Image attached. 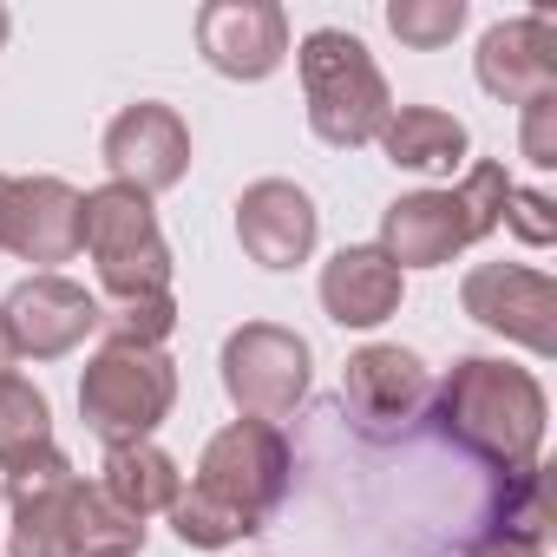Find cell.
I'll return each mask as SVG.
<instances>
[{
  "label": "cell",
  "mask_w": 557,
  "mask_h": 557,
  "mask_svg": "<svg viewBox=\"0 0 557 557\" xmlns=\"http://www.w3.org/2000/svg\"><path fill=\"white\" fill-rule=\"evenodd\" d=\"M459 27H466V0H394L387 8V34L400 47H420V53L453 47Z\"/></svg>",
  "instance_id": "44dd1931"
},
{
  "label": "cell",
  "mask_w": 557,
  "mask_h": 557,
  "mask_svg": "<svg viewBox=\"0 0 557 557\" xmlns=\"http://www.w3.org/2000/svg\"><path fill=\"white\" fill-rule=\"evenodd\" d=\"M505 197H511V171L505 164H472L453 190H407L381 210V256L407 275V269H440L459 249L485 243L505 223Z\"/></svg>",
  "instance_id": "277c9868"
},
{
  "label": "cell",
  "mask_w": 557,
  "mask_h": 557,
  "mask_svg": "<svg viewBox=\"0 0 557 557\" xmlns=\"http://www.w3.org/2000/svg\"><path fill=\"white\" fill-rule=\"evenodd\" d=\"M106 309V302H99ZM106 342H138V348H164L177 329V296H151V302H119L106 309Z\"/></svg>",
  "instance_id": "7402d4cb"
},
{
  "label": "cell",
  "mask_w": 557,
  "mask_h": 557,
  "mask_svg": "<svg viewBox=\"0 0 557 557\" xmlns=\"http://www.w3.org/2000/svg\"><path fill=\"white\" fill-rule=\"evenodd\" d=\"M60 440H53V407L47 394L27 381V374H0V479L27 472L34 459H47Z\"/></svg>",
  "instance_id": "ffe728a7"
},
{
  "label": "cell",
  "mask_w": 557,
  "mask_h": 557,
  "mask_svg": "<svg viewBox=\"0 0 557 557\" xmlns=\"http://www.w3.org/2000/svg\"><path fill=\"white\" fill-rule=\"evenodd\" d=\"M14 368V342H8V329H0V374Z\"/></svg>",
  "instance_id": "484cf974"
},
{
  "label": "cell",
  "mask_w": 557,
  "mask_h": 557,
  "mask_svg": "<svg viewBox=\"0 0 557 557\" xmlns=\"http://www.w3.org/2000/svg\"><path fill=\"white\" fill-rule=\"evenodd\" d=\"M289 472H296V453H289L283 426L230 420L223 433L203 440L197 479L171 505L177 544H190V550H230V544L256 537L269 524V511L283 505Z\"/></svg>",
  "instance_id": "6da1fadb"
},
{
  "label": "cell",
  "mask_w": 557,
  "mask_h": 557,
  "mask_svg": "<svg viewBox=\"0 0 557 557\" xmlns=\"http://www.w3.org/2000/svg\"><path fill=\"white\" fill-rule=\"evenodd\" d=\"M322 309L335 329H381L387 315H400L407 296V275L374 249V243H348L322 262Z\"/></svg>",
  "instance_id": "e0dca14e"
},
{
  "label": "cell",
  "mask_w": 557,
  "mask_h": 557,
  "mask_svg": "<svg viewBox=\"0 0 557 557\" xmlns=\"http://www.w3.org/2000/svg\"><path fill=\"white\" fill-rule=\"evenodd\" d=\"M0 505H8V498H0Z\"/></svg>",
  "instance_id": "f1b7e54d"
},
{
  "label": "cell",
  "mask_w": 557,
  "mask_h": 557,
  "mask_svg": "<svg viewBox=\"0 0 557 557\" xmlns=\"http://www.w3.org/2000/svg\"><path fill=\"white\" fill-rule=\"evenodd\" d=\"M106 171H112V184H132L145 197L184 184V171H190V125L177 119V106H158V99L125 106L106 125Z\"/></svg>",
  "instance_id": "7c38bea8"
},
{
  "label": "cell",
  "mask_w": 557,
  "mask_h": 557,
  "mask_svg": "<svg viewBox=\"0 0 557 557\" xmlns=\"http://www.w3.org/2000/svg\"><path fill=\"white\" fill-rule=\"evenodd\" d=\"M498 230H518L531 249L557 243V203H550V190H524V184H511V197H505V223H498Z\"/></svg>",
  "instance_id": "cb8c5ba5"
},
{
  "label": "cell",
  "mask_w": 557,
  "mask_h": 557,
  "mask_svg": "<svg viewBox=\"0 0 557 557\" xmlns=\"http://www.w3.org/2000/svg\"><path fill=\"white\" fill-rule=\"evenodd\" d=\"M197 53L223 79H269L289 60V14L275 0H210L197 8Z\"/></svg>",
  "instance_id": "8fae6325"
},
{
  "label": "cell",
  "mask_w": 557,
  "mask_h": 557,
  "mask_svg": "<svg viewBox=\"0 0 557 557\" xmlns=\"http://www.w3.org/2000/svg\"><path fill=\"white\" fill-rule=\"evenodd\" d=\"M0 498H8V557H138L151 531L92 479H79L60 446L27 472L0 479Z\"/></svg>",
  "instance_id": "7a4b0ae2"
},
{
  "label": "cell",
  "mask_w": 557,
  "mask_h": 557,
  "mask_svg": "<svg viewBox=\"0 0 557 557\" xmlns=\"http://www.w3.org/2000/svg\"><path fill=\"white\" fill-rule=\"evenodd\" d=\"M472 73L505 106L557 92V21L550 14H518V21L485 27V40L472 53Z\"/></svg>",
  "instance_id": "9a60e30c"
},
{
  "label": "cell",
  "mask_w": 557,
  "mask_h": 557,
  "mask_svg": "<svg viewBox=\"0 0 557 557\" xmlns=\"http://www.w3.org/2000/svg\"><path fill=\"white\" fill-rule=\"evenodd\" d=\"M8 27H14V14H8V8H0V47H8Z\"/></svg>",
  "instance_id": "4316f807"
},
{
  "label": "cell",
  "mask_w": 557,
  "mask_h": 557,
  "mask_svg": "<svg viewBox=\"0 0 557 557\" xmlns=\"http://www.w3.org/2000/svg\"><path fill=\"white\" fill-rule=\"evenodd\" d=\"M171 407H177V361L164 348L106 342L79 374V420L106 446L151 440L171 420Z\"/></svg>",
  "instance_id": "52a82bcc"
},
{
  "label": "cell",
  "mask_w": 557,
  "mask_h": 557,
  "mask_svg": "<svg viewBox=\"0 0 557 557\" xmlns=\"http://www.w3.org/2000/svg\"><path fill=\"white\" fill-rule=\"evenodd\" d=\"M309 368H315L309 342L296 329H283V322H243V329L223 335V355H216V374H223L230 407L243 420H262V426L289 420L302 407Z\"/></svg>",
  "instance_id": "ba28073f"
},
{
  "label": "cell",
  "mask_w": 557,
  "mask_h": 557,
  "mask_svg": "<svg viewBox=\"0 0 557 557\" xmlns=\"http://www.w3.org/2000/svg\"><path fill=\"white\" fill-rule=\"evenodd\" d=\"M0 249H14L21 262H53L79 256V190L66 177H8V203H0Z\"/></svg>",
  "instance_id": "5bb4252c"
},
{
  "label": "cell",
  "mask_w": 557,
  "mask_h": 557,
  "mask_svg": "<svg viewBox=\"0 0 557 557\" xmlns=\"http://www.w3.org/2000/svg\"><path fill=\"white\" fill-rule=\"evenodd\" d=\"M459 302L479 329L531 348L537 361L557 355V283L544 269H524V262H479L466 269L459 283Z\"/></svg>",
  "instance_id": "9c48e42d"
},
{
  "label": "cell",
  "mask_w": 557,
  "mask_h": 557,
  "mask_svg": "<svg viewBox=\"0 0 557 557\" xmlns=\"http://www.w3.org/2000/svg\"><path fill=\"white\" fill-rule=\"evenodd\" d=\"M0 203H8V177H0Z\"/></svg>",
  "instance_id": "83f0119b"
},
{
  "label": "cell",
  "mask_w": 557,
  "mask_h": 557,
  "mask_svg": "<svg viewBox=\"0 0 557 557\" xmlns=\"http://www.w3.org/2000/svg\"><path fill=\"white\" fill-rule=\"evenodd\" d=\"M472 557H544V544H531V537H498V531H492Z\"/></svg>",
  "instance_id": "d4e9b609"
},
{
  "label": "cell",
  "mask_w": 557,
  "mask_h": 557,
  "mask_svg": "<svg viewBox=\"0 0 557 557\" xmlns=\"http://www.w3.org/2000/svg\"><path fill=\"white\" fill-rule=\"evenodd\" d=\"M426 400H433L440 440H453L479 466H492L505 479L537 466L550 400H544V387H537L531 368H511L498 355H459Z\"/></svg>",
  "instance_id": "3957f363"
},
{
  "label": "cell",
  "mask_w": 557,
  "mask_h": 557,
  "mask_svg": "<svg viewBox=\"0 0 557 557\" xmlns=\"http://www.w3.org/2000/svg\"><path fill=\"white\" fill-rule=\"evenodd\" d=\"M99 492H106L119 511H132V518H158V511L177 505L184 472H177V459H171L158 440H132V446H106Z\"/></svg>",
  "instance_id": "d6986e66"
},
{
  "label": "cell",
  "mask_w": 557,
  "mask_h": 557,
  "mask_svg": "<svg viewBox=\"0 0 557 557\" xmlns=\"http://www.w3.org/2000/svg\"><path fill=\"white\" fill-rule=\"evenodd\" d=\"M106 309L86 283H73V275H27V283L8 289V302H0V329H8L14 342V361H60L73 355L86 335H99Z\"/></svg>",
  "instance_id": "30bf717a"
},
{
  "label": "cell",
  "mask_w": 557,
  "mask_h": 557,
  "mask_svg": "<svg viewBox=\"0 0 557 557\" xmlns=\"http://www.w3.org/2000/svg\"><path fill=\"white\" fill-rule=\"evenodd\" d=\"M433 381H426V361L400 342H368L348 355V374H342V400L361 426H400L426 407Z\"/></svg>",
  "instance_id": "2e32d148"
},
{
  "label": "cell",
  "mask_w": 557,
  "mask_h": 557,
  "mask_svg": "<svg viewBox=\"0 0 557 557\" xmlns=\"http://www.w3.org/2000/svg\"><path fill=\"white\" fill-rule=\"evenodd\" d=\"M79 249L99 269L106 309L171 296V243H164L145 190H132V184L79 190Z\"/></svg>",
  "instance_id": "8992f818"
},
{
  "label": "cell",
  "mask_w": 557,
  "mask_h": 557,
  "mask_svg": "<svg viewBox=\"0 0 557 557\" xmlns=\"http://www.w3.org/2000/svg\"><path fill=\"white\" fill-rule=\"evenodd\" d=\"M518 151L531 171H557V92L518 106Z\"/></svg>",
  "instance_id": "603a6c76"
},
{
  "label": "cell",
  "mask_w": 557,
  "mask_h": 557,
  "mask_svg": "<svg viewBox=\"0 0 557 557\" xmlns=\"http://www.w3.org/2000/svg\"><path fill=\"white\" fill-rule=\"evenodd\" d=\"M374 145H381V158H387L394 171L446 177V171H459V164H466L472 132H466L453 112H440V106H394Z\"/></svg>",
  "instance_id": "ac0fdd59"
},
{
  "label": "cell",
  "mask_w": 557,
  "mask_h": 557,
  "mask_svg": "<svg viewBox=\"0 0 557 557\" xmlns=\"http://www.w3.org/2000/svg\"><path fill=\"white\" fill-rule=\"evenodd\" d=\"M296 73H302V106H309V132L335 151H361L381 138L387 112H394V92H387V73L374 66V53L342 34V27H315L302 47H296Z\"/></svg>",
  "instance_id": "5b68a950"
},
{
  "label": "cell",
  "mask_w": 557,
  "mask_h": 557,
  "mask_svg": "<svg viewBox=\"0 0 557 557\" xmlns=\"http://www.w3.org/2000/svg\"><path fill=\"white\" fill-rule=\"evenodd\" d=\"M315 236H322V210L289 177H256L236 197V243H243V256L256 269H296V262H309Z\"/></svg>",
  "instance_id": "4fadbf2b"
}]
</instances>
